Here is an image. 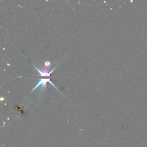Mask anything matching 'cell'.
Here are the masks:
<instances>
[{"label":"cell","instance_id":"cell-1","mask_svg":"<svg viewBox=\"0 0 147 147\" xmlns=\"http://www.w3.org/2000/svg\"><path fill=\"white\" fill-rule=\"evenodd\" d=\"M49 83L50 84H51L55 88H56L57 90V87H56V86H55V85L52 83V82H51V80H50V78H41V79H40V80L38 82V83H37V84L35 86V87L32 90V91H31V92H32L33 90H34L36 88H38L39 86H41L43 88H45V86H47V83Z\"/></svg>","mask_w":147,"mask_h":147},{"label":"cell","instance_id":"cell-2","mask_svg":"<svg viewBox=\"0 0 147 147\" xmlns=\"http://www.w3.org/2000/svg\"><path fill=\"white\" fill-rule=\"evenodd\" d=\"M32 65H33L34 67L36 68V69L38 72V73H39V75H38V76H48V77L51 76V73H52V72L54 71V69L57 67V66L55 67L54 68H53L51 71L49 72V71H48V69H46V68L39 69V68H37L35 65H34V64H32Z\"/></svg>","mask_w":147,"mask_h":147},{"label":"cell","instance_id":"cell-3","mask_svg":"<svg viewBox=\"0 0 147 147\" xmlns=\"http://www.w3.org/2000/svg\"><path fill=\"white\" fill-rule=\"evenodd\" d=\"M45 65L46 66H48V65H49L50 64V63H49V62H45Z\"/></svg>","mask_w":147,"mask_h":147}]
</instances>
